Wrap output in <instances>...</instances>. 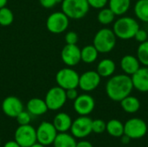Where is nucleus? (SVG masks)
<instances>
[{"label": "nucleus", "mask_w": 148, "mask_h": 147, "mask_svg": "<svg viewBox=\"0 0 148 147\" xmlns=\"http://www.w3.org/2000/svg\"><path fill=\"white\" fill-rule=\"evenodd\" d=\"M134 88L131 77L127 75H118L111 77L106 85L108 96L114 101H121L128 96Z\"/></svg>", "instance_id": "obj_1"}, {"label": "nucleus", "mask_w": 148, "mask_h": 147, "mask_svg": "<svg viewBox=\"0 0 148 147\" xmlns=\"http://www.w3.org/2000/svg\"><path fill=\"white\" fill-rule=\"evenodd\" d=\"M140 29L138 22L128 16H124L118 19L114 24V35L123 40H127L134 37L136 32Z\"/></svg>", "instance_id": "obj_2"}, {"label": "nucleus", "mask_w": 148, "mask_h": 147, "mask_svg": "<svg viewBox=\"0 0 148 147\" xmlns=\"http://www.w3.org/2000/svg\"><path fill=\"white\" fill-rule=\"evenodd\" d=\"M89 10L87 0H62V11L71 19H81L84 17Z\"/></svg>", "instance_id": "obj_3"}, {"label": "nucleus", "mask_w": 148, "mask_h": 147, "mask_svg": "<svg viewBox=\"0 0 148 147\" xmlns=\"http://www.w3.org/2000/svg\"><path fill=\"white\" fill-rule=\"evenodd\" d=\"M116 36L109 29H100L94 37V46L100 53H108L114 48Z\"/></svg>", "instance_id": "obj_4"}, {"label": "nucleus", "mask_w": 148, "mask_h": 147, "mask_svg": "<svg viewBox=\"0 0 148 147\" xmlns=\"http://www.w3.org/2000/svg\"><path fill=\"white\" fill-rule=\"evenodd\" d=\"M80 75L76 71L69 68L60 69L56 75V81L57 86L68 90L70 88H76L79 86Z\"/></svg>", "instance_id": "obj_5"}, {"label": "nucleus", "mask_w": 148, "mask_h": 147, "mask_svg": "<svg viewBox=\"0 0 148 147\" xmlns=\"http://www.w3.org/2000/svg\"><path fill=\"white\" fill-rule=\"evenodd\" d=\"M44 101L49 110H59L65 105L67 101L66 90L59 86L53 87L47 92Z\"/></svg>", "instance_id": "obj_6"}, {"label": "nucleus", "mask_w": 148, "mask_h": 147, "mask_svg": "<svg viewBox=\"0 0 148 147\" xmlns=\"http://www.w3.org/2000/svg\"><path fill=\"white\" fill-rule=\"evenodd\" d=\"M14 138L21 147H29L37 142L36 131L30 124L19 126L15 132Z\"/></svg>", "instance_id": "obj_7"}, {"label": "nucleus", "mask_w": 148, "mask_h": 147, "mask_svg": "<svg viewBox=\"0 0 148 147\" xmlns=\"http://www.w3.org/2000/svg\"><path fill=\"white\" fill-rule=\"evenodd\" d=\"M69 24V18L62 12L56 11L50 14L46 21L47 29L53 34H61L64 32Z\"/></svg>", "instance_id": "obj_8"}, {"label": "nucleus", "mask_w": 148, "mask_h": 147, "mask_svg": "<svg viewBox=\"0 0 148 147\" xmlns=\"http://www.w3.org/2000/svg\"><path fill=\"white\" fill-rule=\"evenodd\" d=\"M147 133V123L139 118L128 120L124 124V134L131 139H139L143 138Z\"/></svg>", "instance_id": "obj_9"}, {"label": "nucleus", "mask_w": 148, "mask_h": 147, "mask_svg": "<svg viewBox=\"0 0 148 147\" xmlns=\"http://www.w3.org/2000/svg\"><path fill=\"white\" fill-rule=\"evenodd\" d=\"M36 131L37 142L45 146L52 145L56 135L58 134V132L56 131L53 123L48 121L42 122L36 129Z\"/></svg>", "instance_id": "obj_10"}, {"label": "nucleus", "mask_w": 148, "mask_h": 147, "mask_svg": "<svg viewBox=\"0 0 148 147\" xmlns=\"http://www.w3.org/2000/svg\"><path fill=\"white\" fill-rule=\"evenodd\" d=\"M92 121L88 116H80L71 125V134L75 139H84L92 133Z\"/></svg>", "instance_id": "obj_11"}, {"label": "nucleus", "mask_w": 148, "mask_h": 147, "mask_svg": "<svg viewBox=\"0 0 148 147\" xmlns=\"http://www.w3.org/2000/svg\"><path fill=\"white\" fill-rule=\"evenodd\" d=\"M95 102L94 98L87 94L78 95L74 101V109L81 116H87L90 114L95 109Z\"/></svg>", "instance_id": "obj_12"}, {"label": "nucleus", "mask_w": 148, "mask_h": 147, "mask_svg": "<svg viewBox=\"0 0 148 147\" xmlns=\"http://www.w3.org/2000/svg\"><path fill=\"white\" fill-rule=\"evenodd\" d=\"M61 58L68 67H74L81 61V49L76 44H66L61 52Z\"/></svg>", "instance_id": "obj_13"}, {"label": "nucleus", "mask_w": 148, "mask_h": 147, "mask_svg": "<svg viewBox=\"0 0 148 147\" xmlns=\"http://www.w3.org/2000/svg\"><path fill=\"white\" fill-rule=\"evenodd\" d=\"M2 110L6 116L16 118L23 110V105L19 98L8 96L2 102Z\"/></svg>", "instance_id": "obj_14"}, {"label": "nucleus", "mask_w": 148, "mask_h": 147, "mask_svg": "<svg viewBox=\"0 0 148 147\" xmlns=\"http://www.w3.org/2000/svg\"><path fill=\"white\" fill-rule=\"evenodd\" d=\"M101 82V76L96 71H87L80 75L79 86L80 88L86 92L95 90Z\"/></svg>", "instance_id": "obj_15"}, {"label": "nucleus", "mask_w": 148, "mask_h": 147, "mask_svg": "<svg viewBox=\"0 0 148 147\" xmlns=\"http://www.w3.org/2000/svg\"><path fill=\"white\" fill-rule=\"evenodd\" d=\"M134 88L140 92H148V67L140 68L131 77Z\"/></svg>", "instance_id": "obj_16"}, {"label": "nucleus", "mask_w": 148, "mask_h": 147, "mask_svg": "<svg viewBox=\"0 0 148 147\" xmlns=\"http://www.w3.org/2000/svg\"><path fill=\"white\" fill-rule=\"evenodd\" d=\"M48 107L44 100L40 98H32L27 103V111L34 116H40L47 113Z\"/></svg>", "instance_id": "obj_17"}, {"label": "nucleus", "mask_w": 148, "mask_h": 147, "mask_svg": "<svg viewBox=\"0 0 148 147\" xmlns=\"http://www.w3.org/2000/svg\"><path fill=\"white\" fill-rule=\"evenodd\" d=\"M72 122V119L68 113H59L54 117L52 123L58 133H67L70 130Z\"/></svg>", "instance_id": "obj_18"}, {"label": "nucleus", "mask_w": 148, "mask_h": 147, "mask_svg": "<svg viewBox=\"0 0 148 147\" xmlns=\"http://www.w3.org/2000/svg\"><path fill=\"white\" fill-rule=\"evenodd\" d=\"M121 67L127 75H133L140 68V61L135 56L127 55L121 59Z\"/></svg>", "instance_id": "obj_19"}, {"label": "nucleus", "mask_w": 148, "mask_h": 147, "mask_svg": "<svg viewBox=\"0 0 148 147\" xmlns=\"http://www.w3.org/2000/svg\"><path fill=\"white\" fill-rule=\"evenodd\" d=\"M76 143L75 138L72 134L59 133L56 135L53 145L54 147H75Z\"/></svg>", "instance_id": "obj_20"}, {"label": "nucleus", "mask_w": 148, "mask_h": 147, "mask_svg": "<svg viewBox=\"0 0 148 147\" xmlns=\"http://www.w3.org/2000/svg\"><path fill=\"white\" fill-rule=\"evenodd\" d=\"M115 71V63L110 59H104L101 61L97 66V73L101 77L111 76Z\"/></svg>", "instance_id": "obj_21"}, {"label": "nucleus", "mask_w": 148, "mask_h": 147, "mask_svg": "<svg viewBox=\"0 0 148 147\" xmlns=\"http://www.w3.org/2000/svg\"><path fill=\"white\" fill-rule=\"evenodd\" d=\"M121 105L122 109L128 113H136L140 107V101L134 96H127L122 101H121Z\"/></svg>", "instance_id": "obj_22"}, {"label": "nucleus", "mask_w": 148, "mask_h": 147, "mask_svg": "<svg viewBox=\"0 0 148 147\" xmlns=\"http://www.w3.org/2000/svg\"><path fill=\"white\" fill-rule=\"evenodd\" d=\"M106 131L114 138H121L124 134V124L118 120H111L107 123Z\"/></svg>", "instance_id": "obj_23"}, {"label": "nucleus", "mask_w": 148, "mask_h": 147, "mask_svg": "<svg viewBox=\"0 0 148 147\" xmlns=\"http://www.w3.org/2000/svg\"><path fill=\"white\" fill-rule=\"evenodd\" d=\"M130 3L131 0H109V8L115 15L121 16L128 10Z\"/></svg>", "instance_id": "obj_24"}, {"label": "nucleus", "mask_w": 148, "mask_h": 147, "mask_svg": "<svg viewBox=\"0 0 148 147\" xmlns=\"http://www.w3.org/2000/svg\"><path fill=\"white\" fill-rule=\"evenodd\" d=\"M98 51L94 45L85 46L81 49V58L82 61L85 63H92L95 62L98 57Z\"/></svg>", "instance_id": "obj_25"}, {"label": "nucleus", "mask_w": 148, "mask_h": 147, "mask_svg": "<svg viewBox=\"0 0 148 147\" xmlns=\"http://www.w3.org/2000/svg\"><path fill=\"white\" fill-rule=\"evenodd\" d=\"M136 16L142 22L148 23V0H139L134 6Z\"/></svg>", "instance_id": "obj_26"}, {"label": "nucleus", "mask_w": 148, "mask_h": 147, "mask_svg": "<svg viewBox=\"0 0 148 147\" xmlns=\"http://www.w3.org/2000/svg\"><path fill=\"white\" fill-rule=\"evenodd\" d=\"M14 21V14L11 10L6 6L0 8V25L9 26Z\"/></svg>", "instance_id": "obj_27"}, {"label": "nucleus", "mask_w": 148, "mask_h": 147, "mask_svg": "<svg viewBox=\"0 0 148 147\" xmlns=\"http://www.w3.org/2000/svg\"><path fill=\"white\" fill-rule=\"evenodd\" d=\"M115 14L112 11L110 8L102 9L98 14V21L101 24H109L114 20Z\"/></svg>", "instance_id": "obj_28"}, {"label": "nucleus", "mask_w": 148, "mask_h": 147, "mask_svg": "<svg viewBox=\"0 0 148 147\" xmlns=\"http://www.w3.org/2000/svg\"><path fill=\"white\" fill-rule=\"evenodd\" d=\"M137 55L140 62L148 67V41L143 42L140 44Z\"/></svg>", "instance_id": "obj_29"}, {"label": "nucleus", "mask_w": 148, "mask_h": 147, "mask_svg": "<svg viewBox=\"0 0 148 147\" xmlns=\"http://www.w3.org/2000/svg\"><path fill=\"white\" fill-rule=\"evenodd\" d=\"M106 127H107V123L100 119L95 120L92 121V133H102L106 131Z\"/></svg>", "instance_id": "obj_30"}, {"label": "nucleus", "mask_w": 148, "mask_h": 147, "mask_svg": "<svg viewBox=\"0 0 148 147\" xmlns=\"http://www.w3.org/2000/svg\"><path fill=\"white\" fill-rule=\"evenodd\" d=\"M16 121L19 124V126L22 125H28L30 123L31 121V114L28 112V111H24L23 110L16 117Z\"/></svg>", "instance_id": "obj_31"}, {"label": "nucleus", "mask_w": 148, "mask_h": 147, "mask_svg": "<svg viewBox=\"0 0 148 147\" xmlns=\"http://www.w3.org/2000/svg\"><path fill=\"white\" fill-rule=\"evenodd\" d=\"M66 44H76L78 42V35L74 31H69L65 36Z\"/></svg>", "instance_id": "obj_32"}, {"label": "nucleus", "mask_w": 148, "mask_h": 147, "mask_svg": "<svg viewBox=\"0 0 148 147\" xmlns=\"http://www.w3.org/2000/svg\"><path fill=\"white\" fill-rule=\"evenodd\" d=\"M89 6L95 9H101L106 6L108 3V0H87Z\"/></svg>", "instance_id": "obj_33"}, {"label": "nucleus", "mask_w": 148, "mask_h": 147, "mask_svg": "<svg viewBox=\"0 0 148 147\" xmlns=\"http://www.w3.org/2000/svg\"><path fill=\"white\" fill-rule=\"evenodd\" d=\"M62 0H39L40 4L45 9H51Z\"/></svg>", "instance_id": "obj_34"}, {"label": "nucleus", "mask_w": 148, "mask_h": 147, "mask_svg": "<svg viewBox=\"0 0 148 147\" xmlns=\"http://www.w3.org/2000/svg\"><path fill=\"white\" fill-rule=\"evenodd\" d=\"M134 37H135V39H136L138 42H146V41L147 40V33L146 30L139 29L138 31L136 32Z\"/></svg>", "instance_id": "obj_35"}, {"label": "nucleus", "mask_w": 148, "mask_h": 147, "mask_svg": "<svg viewBox=\"0 0 148 147\" xmlns=\"http://www.w3.org/2000/svg\"><path fill=\"white\" fill-rule=\"evenodd\" d=\"M66 96H67V100L75 101L78 97V92L76 88H70L66 90Z\"/></svg>", "instance_id": "obj_36"}, {"label": "nucleus", "mask_w": 148, "mask_h": 147, "mask_svg": "<svg viewBox=\"0 0 148 147\" xmlns=\"http://www.w3.org/2000/svg\"><path fill=\"white\" fill-rule=\"evenodd\" d=\"M75 147H94L93 145L87 140H82L76 143V146Z\"/></svg>", "instance_id": "obj_37"}, {"label": "nucleus", "mask_w": 148, "mask_h": 147, "mask_svg": "<svg viewBox=\"0 0 148 147\" xmlns=\"http://www.w3.org/2000/svg\"><path fill=\"white\" fill-rule=\"evenodd\" d=\"M3 147H21L15 140H10L4 144Z\"/></svg>", "instance_id": "obj_38"}, {"label": "nucleus", "mask_w": 148, "mask_h": 147, "mask_svg": "<svg viewBox=\"0 0 148 147\" xmlns=\"http://www.w3.org/2000/svg\"><path fill=\"white\" fill-rule=\"evenodd\" d=\"M121 142H122L124 145H127V144H128V143L130 142V140H131V139H130L128 136L125 135V134H123V135L121 137Z\"/></svg>", "instance_id": "obj_39"}, {"label": "nucleus", "mask_w": 148, "mask_h": 147, "mask_svg": "<svg viewBox=\"0 0 148 147\" xmlns=\"http://www.w3.org/2000/svg\"><path fill=\"white\" fill-rule=\"evenodd\" d=\"M8 0H0V8H3L4 6H6Z\"/></svg>", "instance_id": "obj_40"}, {"label": "nucleus", "mask_w": 148, "mask_h": 147, "mask_svg": "<svg viewBox=\"0 0 148 147\" xmlns=\"http://www.w3.org/2000/svg\"><path fill=\"white\" fill-rule=\"evenodd\" d=\"M29 147H45V146H43V145H42V144H40L38 142H36L35 144H33L31 146Z\"/></svg>", "instance_id": "obj_41"}, {"label": "nucleus", "mask_w": 148, "mask_h": 147, "mask_svg": "<svg viewBox=\"0 0 148 147\" xmlns=\"http://www.w3.org/2000/svg\"><path fill=\"white\" fill-rule=\"evenodd\" d=\"M0 146H1V139H0Z\"/></svg>", "instance_id": "obj_42"}]
</instances>
